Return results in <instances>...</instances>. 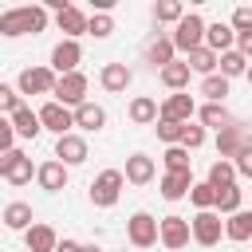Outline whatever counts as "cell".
<instances>
[{
    "mask_svg": "<svg viewBox=\"0 0 252 252\" xmlns=\"http://www.w3.org/2000/svg\"><path fill=\"white\" fill-rule=\"evenodd\" d=\"M55 158H59L63 165H83V161L91 158L87 138H79V134H63V138H55Z\"/></svg>",
    "mask_w": 252,
    "mask_h": 252,
    "instance_id": "5bb4252c",
    "label": "cell"
},
{
    "mask_svg": "<svg viewBox=\"0 0 252 252\" xmlns=\"http://www.w3.org/2000/svg\"><path fill=\"white\" fill-rule=\"evenodd\" d=\"M205 32H209V24H205L197 12H189V16L173 28V47H177V51H185V59H189L197 47H205Z\"/></svg>",
    "mask_w": 252,
    "mask_h": 252,
    "instance_id": "3957f363",
    "label": "cell"
},
{
    "mask_svg": "<svg viewBox=\"0 0 252 252\" xmlns=\"http://www.w3.org/2000/svg\"><path fill=\"white\" fill-rule=\"evenodd\" d=\"M55 24H59V32H63L67 39H79V35H87L91 16H87L83 8H75V4H67L63 12H55Z\"/></svg>",
    "mask_w": 252,
    "mask_h": 252,
    "instance_id": "9a60e30c",
    "label": "cell"
},
{
    "mask_svg": "<svg viewBox=\"0 0 252 252\" xmlns=\"http://www.w3.org/2000/svg\"><path fill=\"white\" fill-rule=\"evenodd\" d=\"M185 16H189V12L181 8V0H161V4H154V20H158V24H173V28H177Z\"/></svg>",
    "mask_w": 252,
    "mask_h": 252,
    "instance_id": "1f68e13d",
    "label": "cell"
},
{
    "mask_svg": "<svg viewBox=\"0 0 252 252\" xmlns=\"http://www.w3.org/2000/svg\"><path fill=\"white\" fill-rule=\"evenodd\" d=\"M39 122H43V130H51L55 138H63V134H71V126H75V110L63 106V102H55V98H47V102L39 106Z\"/></svg>",
    "mask_w": 252,
    "mask_h": 252,
    "instance_id": "9c48e42d",
    "label": "cell"
},
{
    "mask_svg": "<svg viewBox=\"0 0 252 252\" xmlns=\"http://www.w3.org/2000/svg\"><path fill=\"white\" fill-rule=\"evenodd\" d=\"M87 87H91V83H87V75H83V71H75V75H63V79L55 83V94H51V98H55V102H63V106H71V110H79L83 102H91V98H87Z\"/></svg>",
    "mask_w": 252,
    "mask_h": 252,
    "instance_id": "52a82bcc",
    "label": "cell"
},
{
    "mask_svg": "<svg viewBox=\"0 0 252 252\" xmlns=\"http://www.w3.org/2000/svg\"><path fill=\"white\" fill-rule=\"evenodd\" d=\"M98 83H102V91H110V94H122V91L134 83V71H130L126 63H106V67L98 71Z\"/></svg>",
    "mask_w": 252,
    "mask_h": 252,
    "instance_id": "e0dca14e",
    "label": "cell"
},
{
    "mask_svg": "<svg viewBox=\"0 0 252 252\" xmlns=\"http://www.w3.org/2000/svg\"><path fill=\"white\" fill-rule=\"evenodd\" d=\"M126 240H130L134 248H154V244L161 240V220H154L146 209H138V213L126 220Z\"/></svg>",
    "mask_w": 252,
    "mask_h": 252,
    "instance_id": "277c9868",
    "label": "cell"
},
{
    "mask_svg": "<svg viewBox=\"0 0 252 252\" xmlns=\"http://www.w3.org/2000/svg\"><path fill=\"white\" fill-rule=\"evenodd\" d=\"M83 252H102V248L98 244H83Z\"/></svg>",
    "mask_w": 252,
    "mask_h": 252,
    "instance_id": "7dc6e473",
    "label": "cell"
},
{
    "mask_svg": "<svg viewBox=\"0 0 252 252\" xmlns=\"http://www.w3.org/2000/svg\"><path fill=\"white\" fill-rule=\"evenodd\" d=\"M122 185H126V173H122V169H102V173L91 181V205H94V209H110V205L122 197Z\"/></svg>",
    "mask_w": 252,
    "mask_h": 252,
    "instance_id": "7a4b0ae2",
    "label": "cell"
},
{
    "mask_svg": "<svg viewBox=\"0 0 252 252\" xmlns=\"http://www.w3.org/2000/svg\"><path fill=\"white\" fill-rule=\"evenodd\" d=\"M197 118H201V126H205V130H217V134H220L224 126H232V122H236V118L228 114V106H224V102H205V106L197 110Z\"/></svg>",
    "mask_w": 252,
    "mask_h": 252,
    "instance_id": "7402d4cb",
    "label": "cell"
},
{
    "mask_svg": "<svg viewBox=\"0 0 252 252\" xmlns=\"http://www.w3.org/2000/svg\"><path fill=\"white\" fill-rule=\"evenodd\" d=\"M154 130H158V138H161L165 146H181L189 126H185V122H173V118H158V126H154Z\"/></svg>",
    "mask_w": 252,
    "mask_h": 252,
    "instance_id": "d6a6232c",
    "label": "cell"
},
{
    "mask_svg": "<svg viewBox=\"0 0 252 252\" xmlns=\"http://www.w3.org/2000/svg\"><path fill=\"white\" fill-rule=\"evenodd\" d=\"M248 146H252V126L248 122H232V126H224L217 134V158H224V161L240 158Z\"/></svg>",
    "mask_w": 252,
    "mask_h": 252,
    "instance_id": "5b68a950",
    "label": "cell"
},
{
    "mask_svg": "<svg viewBox=\"0 0 252 252\" xmlns=\"http://www.w3.org/2000/svg\"><path fill=\"white\" fill-rule=\"evenodd\" d=\"M224 236H228V240H236V244H240V240H248V236H252V209L232 213V217L224 220Z\"/></svg>",
    "mask_w": 252,
    "mask_h": 252,
    "instance_id": "83f0119b",
    "label": "cell"
},
{
    "mask_svg": "<svg viewBox=\"0 0 252 252\" xmlns=\"http://www.w3.org/2000/svg\"><path fill=\"white\" fill-rule=\"evenodd\" d=\"M55 83H59V75L51 67H24L16 79V91L20 94H55Z\"/></svg>",
    "mask_w": 252,
    "mask_h": 252,
    "instance_id": "8992f818",
    "label": "cell"
},
{
    "mask_svg": "<svg viewBox=\"0 0 252 252\" xmlns=\"http://www.w3.org/2000/svg\"><path fill=\"white\" fill-rule=\"evenodd\" d=\"M197 181H193V173L189 169H177V173H165L161 177V197L165 201H181V197H189V189H193Z\"/></svg>",
    "mask_w": 252,
    "mask_h": 252,
    "instance_id": "44dd1931",
    "label": "cell"
},
{
    "mask_svg": "<svg viewBox=\"0 0 252 252\" xmlns=\"http://www.w3.org/2000/svg\"><path fill=\"white\" fill-rule=\"evenodd\" d=\"M32 158L24 154V150H8L4 158H0V177L8 181V185H28L32 181Z\"/></svg>",
    "mask_w": 252,
    "mask_h": 252,
    "instance_id": "30bf717a",
    "label": "cell"
},
{
    "mask_svg": "<svg viewBox=\"0 0 252 252\" xmlns=\"http://www.w3.org/2000/svg\"><path fill=\"white\" fill-rule=\"evenodd\" d=\"M232 165H236V173H240V177H252V146H248L240 158H232Z\"/></svg>",
    "mask_w": 252,
    "mask_h": 252,
    "instance_id": "ee69618b",
    "label": "cell"
},
{
    "mask_svg": "<svg viewBox=\"0 0 252 252\" xmlns=\"http://www.w3.org/2000/svg\"><path fill=\"white\" fill-rule=\"evenodd\" d=\"M189 75H193V67H189V63H169V67H161V71H158V79H161L173 94L189 87Z\"/></svg>",
    "mask_w": 252,
    "mask_h": 252,
    "instance_id": "4316f807",
    "label": "cell"
},
{
    "mask_svg": "<svg viewBox=\"0 0 252 252\" xmlns=\"http://www.w3.org/2000/svg\"><path fill=\"white\" fill-rule=\"evenodd\" d=\"M154 173H158V165H154L150 154H130V158H126V181H130V185H150Z\"/></svg>",
    "mask_w": 252,
    "mask_h": 252,
    "instance_id": "ffe728a7",
    "label": "cell"
},
{
    "mask_svg": "<svg viewBox=\"0 0 252 252\" xmlns=\"http://www.w3.org/2000/svg\"><path fill=\"white\" fill-rule=\"evenodd\" d=\"M236 177H240V173H236V165H232V161H224V158H217V161L209 165V177H205V181H209L213 189H224V185H236Z\"/></svg>",
    "mask_w": 252,
    "mask_h": 252,
    "instance_id": "4dcf8cb0",
    "label": "cell"
},
{
    "mask_svg": "<svg viewBox=\"0 0 252 252\" xmlns=\"http://www.w3.org/2000/svg\"><path fill=\"white\" fill-rule=\"evenodd\" d=\"M161 161H165V173H177V169H189V150L185 146H165V154H161Z\"/></svg>",
    "mask_w": 252,
    "mask_h": 252,
    "instance_id": "74e56055",
    "label": "cell"
},
{
    "mask_svg": "<svg viewBox=\"0 0 252 252\" xmlns=\"http://www.w3.org/2000/svg\"><path fill=\"white\" fill-rule=\"evenodd\" d=\"M201 94H205V102H224V94H228V79H224V75H209V79H201Z\"/></svg>",
    "mask_w": 252,
    "mask_h": 252,
    "instance_id": "8d00e7d4",
    "label": "cell"
},
{
    "mask_svg": "<svg viewBox=\"0 0 252 252\" xmlns=\"http://www.w3.org/2000/svg\"><path fill=\"white\" fill-rule=\"evenodd\" d=\"M75 126H79V130H87V134H94V130H102V126H106V110H102L98 102H83V106L75 110Z\"/></svg>",
    "mask_w": 252,
    "mask_h": 252,
    "instance_id": "d4e9b609",
    "label": "cell"
},
{
    "mask_svg": "<svg viewBox=\"0 0 252 252\" xmlns=\"http://www.w3.org/2000/svg\"><path fill=\"white\" fill-rule=\"evenodd\" d=\"M126 114H130V122H134V126H150V122H158V118H161V106H158V98L138 94V98H130Z\"/></svg>",
    "mask_w": 252,
    "mask_h": 252,
    "instance_id": "d6986e66",
    "label": "cell"
},
{
    "mask_svg": "<svg viewBox=\"0 0 252 252\" xmlns=\"http://www.w3.org/2000/svg\"><path fill=\"white\" fill-rule=\"evenodd\" d=\"M185 63H189L197 75H205V79H209V75H217V67H220V55H217L213 47H197V51H193Z\"/></svg>",
    "mask_w": 252,
    "mask_h": 252,
    "instance_id": "f1b7e54d",
    "label": "cell"
},
{
    "mask_svg": "<svg viewBox=\"0 0 252 252\" xmlns=\"http://www.w3.org/2000/svg\"><path fill=\"white\" fill-rule=\"evenodd\" d=\"M244 79H248V83H252V67H248V75H244Z\"/></svg>",
    "mask_w": 252,
    "mask_h": 252,
    "instance_id": "c3c4849f",
    "label": "cell"
},
{
    "mask_svg": "<svg viewBox=\"0 0 252 252\" xmlns=\"http://www.w3.org/2000/svg\"><path fill=\"white\" fill-rule=\"evenodd\" d=\"M47 28V8L43 4H20V8H8L0 12V35L16 39V35H35Z\"/></svg>",
    "mask_w": 252,
    "mask_h": 252,
    "instance_id": "6da1fadb",
    "label": "cell"
},
{
    "mask_svg": "<svg viewBox=\"0 0 252 252\" xmlns=\"http://www.w3.org/2000/svg\"><path fill=\"white\" fill-rule=\"evenodd\" d=\"M12 142H16V126H12V118H4V122H0V150H4V154L16 150Z\"/></svg>",
    "mask_w": 252,
    "mask_h": 252,
    "instance_id": "7bdbcfd3",
    "label": "cell"
},
{
    "mask_svg": "<svg viewBox=\"0 0 252 252\" xmlns=\"http://www.w3.org/2000/svg\"><path fill=\"white\" fill-rule=\"evenodd\" d=\"M220 236H224V220H220V213H217V209H209V213H197V217H193V240H197L201 248L220 244Z\"/></svg>",
    "mask_w": 252,
    "mask_h": 252,
    "instance_id": "8fae6325",
    "label": "cell"
},
{
    "mask_svg": "<svg viewBox=\"0 0 252 252\" xmlns=\"http://www.w3.org/2000/svg\"><path fill=\"white\" fill-rule=\"evenodd\" d=\"M236 51H240V55L252 63V32H248V35H236Z\"/></svg>",
    "mask_w": 252,
    "mask_h": 252,
    "instance_id": "f6af8a7d",
    "label": "cell"
},
{
    "mask_svg": "<svg viewBox=\"0 0 252 252\" xmlns=\"http://www.w3.org/2000/svg\"><path fill=\"white\" fill-rule=\"evenodd\" d=\"M4 224H8L12 232H28V228H32V205H28V201L4 205Z\"/></svg>",
    "mask_w": 252,
    "mask_h": 252,
    "instance_id": "484cf974",
    "label": "cell"
},
{
    "mask_svg": "<svg viewBox=\"0 0 252 252\" xmlns=\"http://www.w3.org/2000/svg\"><path fill=\"white\" fill-rule=\"evenodd\" d=\"M181 146H185L189 154H193V150H201V146H205V126H193V122H189V130H185V142H181Z\"/></svg>",
    "mask_w": 252,
    "mask_h": 252,
    "instance_id": "b9f144b4",
    "label": "cell"
},
{
    "mask_svg": "<svg viewBox=\"0 0 252 252\" xmlns=\"http://www.w3.org/2000/svg\"><path fill=\"white\" fill-rule=\"evenodd\" d=\"M24 240H28V252H55L59 248V236L51 224H32L24 232Z\"/></svg>",
    "mask_w": 252,
    "mask_h": 252,
    "instance_id": "603a6c76",
    "label": "cell"
},
{
    "mask_svg": "<svg viewBox=\"0 0 252 252\" xmlns=\"http://www.w3.org/2000/svg\"><path fill=\"white\" fill-rule=\"evenodd\" d=\"M189 240H193V220H185V217H177V213L161 217V244H165L169 252H181Z\"/></svg>",
    "mask_w": 252,
    "mask_h": 252,
    "instance_id": "7c38bea8",
    "label": "cell"
},
{
    "mask_svg": "<svg viewBox=\"0 0 252 252\" xmlns=\"http://www.w3.org/2000/svg\"><path fill=\"white\" fill-rule=\"evenodd\" d=\"M12 126H16V134H20V138H35V134L43 130V122H39V110H32V106L16 110V114H12Z\"/></svg>",
    "mask_w": 252,
    "mask_h": 252,
    "instance_id": "f546056e",
    "label": "cell"
},
{
    "mask_svg": "<svg viewBox=\"0 0 252 252\" xmlns=\"http://www.w3.org/2000/svg\"><path fill=\"white\" fill-rule=\"evenodd\" d=\"M232 43H236V32H232V24H209V32H205V47H213L217 55H224V51H232Z\"/></svg>",
    "mask_w": 252,
    "mask_h": 252,
    "instance_id": "cb8c5ba5",
    "label": "cell"
},
{
    "mask_svg": "<svg viewBox=\"0 0 252 252\" xmlns=\"http://www.w3.org/2000/svg\"><path fill=\"white\" fill-rule=\"evenodd\" d=\"M228 24H232L236 35H248V32H252V8H248V4L232 8V20H228Z\"/></svg>",
    "mask_w": 252,
    "mask_h": 252,
    "instance_id": "60d3db41",
    "label": "cell"
},
{
    "mask_svg": "<svg viewBox=\"0 0 252 252\" xmlns=\"http://www.w3.org/2000/svg\"><path fill=\"white\" fill-rule=\"evenodd\" d=\"M79 63H83V47H79V39H59L55 47H51V71L63 79V75H75L79 71Z\"/></svg>",
    "mask_w": 252,
    "mask_h": 252,
    "instance_id": "ba28073f",
    "label": "cell"
},
{
    "mask_svg": "<svg viewBox=\"0 0 252 252\" xmlns=\"http://www.w3.org/2000/svg\"><path fill=\"white\" fill-rule=\"evenodd\" d=\"M240 201H244L240 185H224V189H217V213L232 217V213H240Z\"/></svg>",
    "mask_w": 252,
    "mask_h": 252,
    "instance_id": "836d02e7",
    "label": "cell"
},
{
    "mask_svg": "<svg viewBox=\"0 0 252 252\" xmlns=\"http://www.w3.org/2000/svg\"><path fill=\"white\" fill-rule=\"evenodd\" d=\"M173 55H177V47H173V35H158V39H150V47H146V63H150L154 71H161V67L177 63Z\"/></svg>",
    "mask_w": 252,
    "mask_h": 252,
    "instance_id": "ac0fdd59",
    "label": "cell"
},
{
    "mask_svg": "<svg viewBox=\"0 0 252 252\" xmlns=\"http://www.w3.org/2000/svg\"><path fill=\"white\" fill-rule=\"evenodd\" d=\"M0 110H4L8 118H12L16 110H24V102H20V91H16V87H8V83L0 87Z\"/></svg>",
    "mask_w": 252,
    "mask_h": 252,
    "instance_id": "ab89813d",
    "label": "cell"
},
{
    "mask_svg": "<svg viewBox=\"0 0 252 252\" xmlns=\"http://www.w3.org/2000/svg\"><path fill=\"white\" fill-rule=\"evenodd\" d=\"M110 32H114V16H110V12H91V28H87V35L106 39Z\"/></svg>",
    "mask_w": 252,
    "mask_h": 252,
    "instance_id": "f35d334b",
    "label": "cell"
},
{
    "mask_svg": "<svg viewBox=\"0 0 252 252\" xmlns=\"http://www.w3.org/2000/svg\"><path fill=\"white\" fill-rule=\"evenodd\" d=\"M189 201L197 205V213H209V209H217V189H213L209 181H197V185L189 189Z\"/></svg>",
    "mask_w": 252,
    "mask_h": 252,
    "instance_id": "d590c367",
    "label": "cell"
},
{
    "mask_svg": "<svg viewBox=\"0 0 252 252\" xmlns=\"http://www.w3.org/2000/svg\"><path fill=\"white\" fill-rule=\"evenodd\" d=\"M201 106H197V98L189 94V91H177V94H165L161 98V118H173V122H185L189 126V118L197 114Z\"/></svg>",
    "mask_w": 252,
    "mask_h": 252,
    "instance_id": "4fadbf2b",
    "label": "cell"
},
{
    "mask_svg": "<svg viewBox=\"0 0 252 252\" xmlns=\"http://www.w3.org/2000/svg\"><path fill=\"white\" fill-rule=\"evenodd\" d=\"M248 67H252V63H248V59H244V55H240L236 47L220 55V75H224V79H236V75H248Z\"/></svg>",
    "mask_w": 252,
    "mask_h": 252,
    "instance_id": "e575fe53",
    "label": "cell"
},
{
    "mask_svg": "<svg viewBox=\"0 0 252 252\" xmlns=\"http://www.w3.org/2000/svg\"><path fill=\"white\" fill-rule=\"evenodd\" d=\"M35 181H39V189L59 193V189H67V165H63L59 158H51V161L35 165Z\"/></svg>",
    "mask_w": 252,
    "mask_h": 252,
    "instance_id": "2e32d148",
    "label": "cell"
},
{
    "mask_svg": "<svg viewBox=\"0 0 252 252\" xmlns=\"http://www.w3.org/2000/svg\"><path fill=\"white\" fill-rule=\"evenodd\" d=\"M55 252H83V244H79V240H67V236H63V240H59V248H55Z\"/></svg>",
    "mask_w": 252,
    "mask_h": 252,
    "instance_id": "bcb514c9",
    "label": "cell"
}]
</instances>
